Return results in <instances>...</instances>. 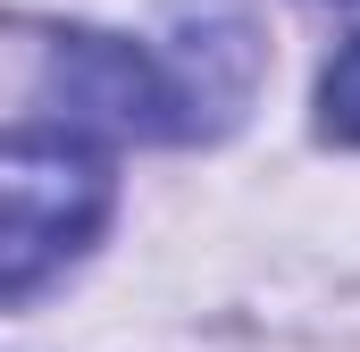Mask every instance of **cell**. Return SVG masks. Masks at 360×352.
Segmentation results:
<instances>
[{
  "instance_id": "1",
  "label": "cell",
  "mask_w": 360,
  "mask_h": 352,
  "mask_svg": "<svg viewBox=\"0 0 360 352\" xmlns=\"http://www.w3.org/2000/svg\"><path fill=\"white\" fill-rule=\"evenodd\" d=\"M109 218V160L92 134L17 126L0 151V294L25 302L51 268H68Z\"/></svg>"
},
{
  "instance_id": "2",
  "label": "cell",
  "mask_w": 360,
  "mask_h": 352,
  "mask_svg": "<svg viewBox=\"0 0 360 352\" xmlns=\"http://www.w3.org/2000/svg\"><path fill=\"white\" fill-rule=\"evenodd\" d=\"M319 134L327 143H360V34L335 51V68L319 76Z\"/></svg>"
}]
</instances>
